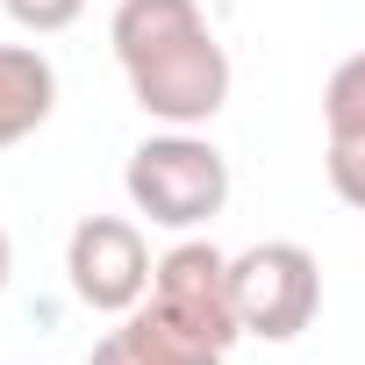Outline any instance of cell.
I'll return each instance as SVG.
<instances>
[{"label":"cell","mask_w":365,"mask_h":365,"mask_svg":"<svg viewBox=\"0 0 365 365\" xmlns=\"http://www.w3.org/2000/svg\"><path fill=\"white\" fill-rule=\"evenodd\" d=\"M115 65L129 79V101L165 129H201L230 108V51L201 0H122L108 15Z\"/></svg>","instance_id":"1"},{"label":"cell","mask_w":365,"mask_h":365,"mask_svg":"<svg viewBox=\"0 0 365 365\" xmlns=\"http://www.w3.org/2000/svg\"><path fill=\"white\" fill-rule=\"evenodd\" d=\"M122 194L158 230H208L230 208V158L201 129H158L129 150Z\"/></svg>","instance_id":"2"},{"label":"cell","mask_w":365,"mask_h":365,"mask_svg":"<svg viewBox=\"0 0 365 365\" xmlns=\"http://www.w3.org/2000/svg\"><path fill=\"white\" fill-rule=\"evenodd\" d=\"M230 301H237L244 336H258V344H294V336L315 322V308H322V265H315L308 244L265 237V244H251V251L230 258Z\"/></svg>","instance_id":"3"},{"label":"cell","mask_w":365,"mask_h":365,"mask_svg":"<svg viewBox=\"0 0 365 365\" xmlns=\"http://www.w3.org/2000/svg\"><path fill=\"white\" fill-rule=\"evenodd\" d=\"M150 272H158V258L129 215H86L65 237V279H72L79 308H93V315H129L150 294Z\"/></svg>","instance_id":"4"},{"label":"cell","mask_w":365,"mask_h":365,"mask_svg":"<svg viewBox=\"0 0 365 365\" xmlns=\"http://www.w3.org/2000/svg\"><path fill=\"white\" fill-rule=\"evenodd\" d=\"M230 344L215 329H201L194 315H179L172 301L143 294L129 315H115V329L93 344L86 365H222Z\"/></svg>","instance_id":"5"},{"label":"cell","mask_w":365,"mask_h":365,"mask_svg":"<svg viewBox=\"0 0 365 365\" xmlns=\"http://www.w3.org/2000/svg\"><path fill=\"white\" fill-rule=\"evenodd\" d=\"M58 108V65L36 43H0V150L29 143Z\"/></svg>","instance_id":"6"},{"label":"cell","mask_w":365,"mask_h":365,"mask_svg":"<svg viewBox=\"0 0 365 365\" xmlns=\"http://www.w3.org/2000/svg\"><path fill=\"white\" fill-rule=\"evenodd\" d=\"M322 129L329 136H365V51L329 72V86H322Z\"/></svg>","instance_id":"7"},{"label":"cell","mask_w":365,"mask_h":365,"mask_svg":"<svg viewBox=\"0 0 365 365\" xmlns=\"http://www.w3.org/2000/svg\"><path fill=\"white\" fill-rule=\"evenodd\" d=\"M322 172H329V194H336L344 208L365 215V136H329Z\"/></svg>","instance_id":"8"},{"label":"cell","mask_w":365,"mask_h":365,"mask_svg":"<svg viewBox=\"0 0 365 365\" xmlns=\"http://www.w3.org/2000/svg\"><path fill=\"white\" fill-rule=\"evenodd\" d=\"M0 8H8V22L29 29V36H58V29H72L86 15V0H0Z\"/></svg>","instance_id":"9"},{"label":"cell","mask_w":365,"mask_h":365,"mask_svg":"<svg viewBox=\"0 0 365 365\" xmlns=\"http://www.w3.org/2000/svg\"><path fill=\"white\" fill-rule=\"evenodd\" d=\"M8 279H15V237L0 230V294H8Z\"/></svg>","instance_id":"10"}]
</instances>
